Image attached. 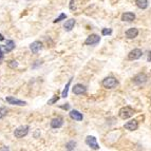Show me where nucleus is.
<instances>
[{
	"label": "nucleus",
	"mask_w": 151,
	"mask_h": 151,
	"mask_svg": "<svg viewBox=\"0 0 151 151\" xmlns=\"http://www.w3.org/2000/svg\"><path fill=\"white\" fill-rule=\"evenodd\" d=\"M29 126H20V127H18L17 129H15V131H14V135H15V138H22L23 136H26V135L29 133Z\"/></svg>",
	"instance_id": "obj_3"
},
{
	"label": "nucleus",
	"mask_w": 151,
	"mask_h": 151,
	"mask_svg": "<svg viewBox=\"0 0 151 151\" xmlns=\"http://www.w3.org/2000/svg\"><path fill=\"white\" fill-rule=\"evenodd\" d=\"M135 3H136V6L142 9V10L148 8V0H136Z\"/></svg>",
	"instance_id": "obj_17"
},
{
	"label": "nucleus",
	"mask_w": 151,
	"mask_h": 151,
	"mask_svg": "<svg viewBox=\"0 0 151 151\" xmlns=\"http://www.w3.org/2000/svg\"><path fill=\"white\" fill-rule=\"evenodd\" d=\"M101 84H103V87L106 88V89H114V88L118 85V82H117V79L115 77L108 76L103 80Z\"/></svg>",
	"instance_id": "obj_1"
},
{
	"label": "nucleus",
	"mask_w": 151,
	"mask_h": 151,
	"mask_svg": "<svg viewBox=\"0 0 151 151\" xmlns=\"http://www.w3.org/2000/svg\"><path fill=\"white\" fill-rule=\"evenodd\" d=\"M70 117H71L72 119H74V121H77V122H80V121H82V118H84L82 114L80 113L79 111H77V110H72V111L70 112Z\"/></svg>",
	"instance_id": "obj_15"
},
{
	"label": "nucleus",
	"mask_w": 151,
	"mask_h": 151,
	"mask_svg": "<svg viewBox=\"0 0 151 151\" xmlns=\"http://www.w3.org/2000/svg\"><path fill=\"white\" fill-rule=\"evenodd\" d=\"M59 108H60V109H64V110H69V109H70V105H69V104H65V105L60 106Z\"/></svg>",
	"instance_id": "obj_26"
},
{
	"label": "nucleus",
	"mask_w": 151,
	"mask_h": 151,
	"mask_svg": "<svg viewBox=\"0 0 151 151\" xmlns=\"http://www.w3.org/2000/svg\"><path fill=\"white\" fill-rule=\"evenodd\" d=\"M6 101H8L10 105H16V106H26V105H27L26 101H20V99L13 97V96H9V97H6Z\"/></svg>",
	"instance_id": "obj_9"
},
{
	"label": "nucleus",
	"mask_w": 151,
	"mask_h": 151,
	"mask_svg": "<svg viewBox=\"0 0 151 151\" xmlns=\"http://www.w3.org/2000/svg\"><path fill=\"white\" fill-rule=\"evenodd\" d=\"M75 23H76L75 19H69V20H67V21L65 22V24H64L65 30H66L67 32H70V31H72V29L74 28Z\"/></svg>",
	"instance_id": "obj_16"
},
{
	"label": "nucleus",
	"mask_w": 151,
	"mask_h": 151,
	"mask_svg": "<svg viewBox=\"0 0 151 151\" xmlns=\"http://www.w3.org/2000/svg\"><path fill=\"white\" fill-rule=\"evenodd\" d=\"M8 109L4 108V107H1L0 108V119L3 118L4 116H6V114H8Z\"/></svg>",
	"instance_id": "obj_22"
},
{
	"label": "nucleus",
	"mask_w": 151,
	"mask_h": 151,
	"mask_svg": "<svg viewBox=\"0 0 151 151\" xmlns=\"http://www.w3.org/2000/svg\"><path fill=\"white\" fill-rule=\"evenodd\" d=\"M143 56V51L140 49H133L129 54H128V58L130 60H135V59H138Z\"/></svg>",
	"instance_id": "obj_5"
},
{
	"label": "nucleus",
	"mask_w": 151,
	"mask_h": 151,
	"mask_svg": "<svg viewBox=\"0 0 151 151\" xmlns=\"http://www.w3.org/2000/svg\"><path fill=\"white\" fill-rule=\"evenodd\" d=\"M66 18H67V15H66V14L61 13L60 15H59L58 18H56L55 20H54V23H56V22H60L61 20H64V19H66Z\"/></svg>",
	"instance_id": "obj_23"
},
{
	"label": "nucleus",
	"mask_w": 151,
	"mask_h": 151,
	"mask_svg": "<svg viewBox=\"0 0 151 151\" xmlns=\"http://www.w3.org/2000/svg\"><path fill=\"white\" fill-rule=\"evenodd\" d=\"M86 144H87L90 148L94 149V150H98V149H99V146H98L97 142H96V138H94V136H91V135L87 136V138H86Z\"/></svg>",
	"instance_id": "obj_6"
},
{
	"label": "nucleus",
	"mask_w": 151,
	"mask_h": 151,
	"mask_svg": "<svg viewBox=\"0 0 151 151\" xmlns=\"http://www.w3.org/2000/svg\"><path fill=\"white\" fill-rule=\"evenodd\" d=\"M138 35V30L135 29V28H131V29H129L128 31H126V37H127L128 39H133V38H135Z\"/></svg>",
	"instance_id": "obj_14"
},
{
	"label": "nucleus",
	"mask_w": 151,
	"mask_h": 151,
	"mask_svg": "<svg viewBox=\"0 0 151 151\" xmlns=\"http://www.w3.org/2000/svg\"><path fill=\"white\" fill-rule=\"evenodd\" d=\"M38 65H41V61H39V60L36 61V64H35L34 66H33V68H36V67H37Z\"/></svg>",
	"instance_id": "obj_29"
},
{
	"label": "nucleus",
	"mask_w": 151,
	"mask_h": 151,
	"mask_svg": "<svg viewBox=\"0 0 151 151\" xmlns=\"http://www.w3.org/2000/svg\"><path fill=\"white\" fill-rule=\"evenodd\" d=\"M72 90H73V93L76 94V95H82V94H86L87 88L84 85H82V84H76V85L73 87Z\"/></svg>",
	"instance_id": "obj_8"
},
{
	"label": "nucleus",
	"mask_w": 151,
	"mask_h": 151,
	"mask_svg": "<svg viewBox=\"0 0 151 151\" xmlns=\"http://www.w3.org/2000/svg\"><path fill=\"white\" fill-rule=\"evenodd\" d=\"M71 82H72V78L69 79V82H67L66 87H65L64 91L61 93V96H62V97H67V96H68V92H69V87H70V85H71Z\"/></svg>",
	"instance_id": "obj_19"
},
{
	"label": "nucleus",
	"mask_w": 151,
	"mask_h": 151,
	"mask_svg": "<svg viewBox=\"0 0 151 151\" xmlns=\"http://www.w3.org/2000/svg\"><path fill=\"white\" fill-rule=\"evenodd\" d=\"M134 114V110L130 107H124L119 110V117L122 119H127Z\"/></svg>",
	"instance_id": "obj_2"
},
{
	"label": "nucleus",
	"mask_w": 151,
	"mask_h": 151,
	"mask_svg": "<svg viewBox=\"0 0 151 151\" xmlns=\"http://www.w3.org/2000/svg\"><path fill=\"white\" fill-rule=\"evenodd\" d=\"M147 60L151 61V52H149V53H148V58H147Z\"/></svg>",
	"instance_id": "obj_30"
},
{
	"label": "nucleus",
	"mask_w": 151,
	"mask_h": 151,
	"mask_svg": "<svg viewBox=\"0 0 151 151\" xmlns=\"http://www.w3.org/2000/svg\"><path fill=\"white\" fill-rule=\"evenodd\" d=\"M75 146H76V143H75L74 140H71V142H69L66 145V149H68V150H74Z\"/></svg>",
	"instance_id": "obj_20"
},
{
	"label": "nucleus",
	"mask_w": 151,
	"mask_h": 151,
	"mask_svg": "<svg viewBox=\"0 0 151 151\" xmlns=\"http://www.w3.org/2000/svg\"><path fill=\"white\" fill-rule=\"evenodd\" d=\"M101 34H103L104 36H106V35H111L112 34V30L111 29H103Z\"/></svg>",
	"instance_id": "obj_24"
},
{
	"label": "nucleus",
	"mask_w": 151,
	"mask_h": 151,
	"mask_svg": "<svg viewBox=\"0 0 151 151\" xmlns=\"http://www.w3.org/2000/svg\"><path fill=\"white\" fill-rule=\"evenodd\" d=\"M70 10H74V0H71L70 2Z\"/></svg>",
	"instance_id": "obj_27"
},
{
	"label": "nucleus",
	"mask_w": 151,
	"mask_h": 151,
	"mask_svg": "<svg viewBox=\"0 0 151 151\" xmlns=\"http://www.w3.org/2000/svg\"><path fill=\"white\" fill-rule=\"evenodd\" d=\"M0 40H3V36L1 34H0Z\"/></svg>",
	"instance_id": "obj_31"
},
{
	"label": "nucleus",
	"mask_w": 151,
	"mask_h": 151,
	"mask_svg": "<svg viewBox=\"0 0 151 151\" xmlns=\"http://www.w3.org/2000/svg\"><path fill=\"white\" fill-rule=\"evenodd\" d=\"M41 49H43V43L40 41H34L30 45V50L32 51L33 54H37Z\"/></svg>",
	"instance_id": "obj_11"
},
{
	"label": "nucleus",
	"mask_w": 151,
	"mask_h": 151,
	"mask_svg": "<svg viewBox=\"0 0 151 151\" xmlns=\"http://www.w3.org/2000/svg\"><path fill=\"white\" fill-rule=\"evenodd\" d=\"M2 57H3V51L1 49V47H0V59H2Z\"/></svg>",
	"instance_id": "obj_28"
},
{
	"label": "nucleus",
	"mask_w": 151,
	"mask_h": 151,
	"mask_svg": "<svg viewBox=\"0 0 151 151\" xmlns=\"http://www.w3.org/2000/svg\"><path fill=\"white\" fill-rule=\"evenodd\" d=\"M99 41H101V37L96 34H92L86 39L85 45H97Z\"/></svg>",
	"instance_id": "obj_4"
},
{
	"label": "nucleus",
	"mask_w": 151,
	"mask_h": 151,
	"mask_svg": "<svg viewBox=\"0 0 151 151\" xmlns=\"http://www.w3.org/2000/svg\"><path fill=\"white\" fill-rule=\"evenodd\" d=\"M147 79H148V76L145 73H140L133 78V82L135 85H143V84L147 82Z\"/></svg>",
	"instance_id": "obj_7"
},
{
	"label": "nucleus",
	"mask_w": 151,
	"mask_h": 151,
	"mask_svg": "<svg viewBox=\"0 0 151 151\" xmlns=\"http://www.w3.org/2000/svg\"><path fill=\"white\" fill-rule=\"evenodd\" d=\"M62 125H64V118L60 116L55 117V118H53L51 121V127L53 128V129H58Z\"/></svg>",
	"instance_id": "obj_10"
},
{
	"label": "nucleus",
	"mask_w": 151,
	"mask_h": 151,
	"mask_svg": "<svg viewBox=\"0 0 151 151\" xmlns=\"http://www.w3.org/2000/svg\"><path fill=\"white\" fill-rule=\"evenodd\" d=\"M8 66L11 68V69H16L17 67H18V62H17L16 60H14V59H12V60H10L8 62Z\"/></svg>",
	"instance_id": "obj_21"
},
{
	"label": "nucleus",
	"mask_w": 151,
	"mask_h": 151,
	"mask_svg": "<svg viewBox=\"0 0 151 151\" xmlns=\"http://www.w3.org/2000/svg\"><path fill=\"white\" fill-rule=\"evenodd\" d=\"M58 99H59V97H58V96H54V97L52 98V99H51V101H48V104H49V105H53V104H55L56 101H58Z\"/></svg>",
	"instance_id": "obj_25"
},
{
	"label": "nucleus",
	"mask_w": 151,
	"mask_h": 151,
	"mask_svg": "<svg viewBox=\"0 0 151 151\" xmlns=\"http://www.w3.org/2000/svg\"><path fill=\"white\" fill-rule=\"evenodd\" d=\"M124 127L125 129L129 130V131H134V130H136L138 128V124L135 119H132V121H129V122L126 123Z\"/></svg>",
	"instance_id": "obj_12"
},
{
	"label": "nucleus",
	"mask_w": 151,
	"mask_h": 151,
	"mask_svg": "<svg viewBox=\"0 0 151 151\" xmlns=\"http://www.w3.org/2000/svg\"><path fill=\"white\" fill-rule=\"evenodd\" d=\"M14 48H15V43H14L13 40H6V45H4V50L6 52H11Z\"/></svg>",
	"instance_id": "obj_18"
},
{
	"label": "nucleus",
	"mask_w": 151,
	"mask_h": 151,
	"mask_svg": "<svg viewBox=\"0 0 151 151\" xmlns=\"http://www.w3.org/2000/svg\"><path fill=\"white\" fill-rule=\"evenodd\" d=\"M135 19V15L131 12H126L122 15V20L126 22H132Z\"/></svg>",
	"instance_id": "obj_13"
}]
</instances>
